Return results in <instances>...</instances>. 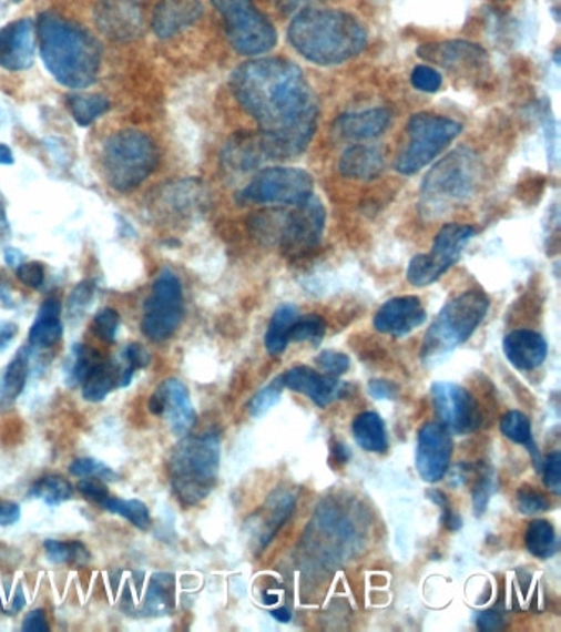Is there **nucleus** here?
<instances>
[{
    "label": "nucleus",
    "mask_w": 561,
    "mask_h": 632,
    "mask_svg": "<svg viewBox=\"0 0 561 632\" xmlns=\"http://www.w3.org/2000/svg\"><path fill=\"white\" fill-rule=\"evenodd\" d=\"M233 96L257 122L271 160L304 154L318 128V103L300 67L285 58H254L231 74Z\"/></svg>",
    "instance_id": "f257e3e1"
},
{
    "label": "nucleus",
    "mask_w": 561,
    "mask_h": 632,
    "mask_svg": "<svg viewBox=\"0 0 561 632\" xmlns=\"http://www.w3.org/2000/svg\"><path fill=\"white\" fill-rule=\"evenodd\" d=\"M40 54L51 77L70 90H86L101 70V43L83 27L54 12L40 13Z\"/></svg>",
    "instance_id": "f03ea898"
},
{
    "label": "nucleus",
    "mask_w": 561,
    "mask_h": 632,
    "mask_svg": "<svg viewBox=\"0 0 561 632\" xmlns=\"http://www.w3.org/2000/svg\"><path fill=\"white\" fill-rule=\"evenodd\" d=\"M295 52L319 67H338L353 60L367 45V32L353 13L338 9L306 7L288 27Z\"/></svg>",
    "instance_id": "7ed1b4c3"
},
{
    "label": "nucleus",
    "mask_w": 561,
    "mask_h": 632,
    "mask_svg": "<svg viewBox=\"0 0 561 632\" xmlns=\"http://www.w3.org/2000/svg\"><path fill=\"white\" fill-rule=\"evenodd\" d=\"M220 461V435H185L169 458L170 482L176 498L186 506L204 501L216 488Z\"/></svg>",
    "instance_id": "20e7f679"
},
{
    "label": "nucleus",
    "mask_w": 561,
    "mask_h": 632,
    "mask_svg": "<svg viewBox=\"0 0 561 632\" xmlns=\"http://www.w3.org/2000/svg\"><path fill=\"white\" fill-rule=\"evenodd\" d=\"M489 310V298L481 290H466L451 298L425 333L421 361L438 365L441 359L471 338Z\"/></svg>",
    "instance_id": "39448f33"
},
{
    "label": "nucleus",
    "mask_w": 561,
    "mask_h": 632,
    "mask_svg": "<svg viewBox=\"0 0 561 632\" xmlns=\"http://www.w3.org/2000/svg\"><path fill=\"white\" fill-rule=\"evenodd\" d=\"M101 163L109 186L119 193H131L155 172L160 152L151 135L128 129L104 142Z\"/></svg>",
    "instance_id": "423d86ee"
},
{
    "label": "nucleus",
    "mask_w": 561,
    "mask_h": 632,
    "mask_svg": "<svg viewBox=\"0 0 561 632\" xmlns=\"http://www.w3.org/2000/svg\"><path fill=\"white\" fill-rule=\"evenodd\" d=\"M325 206L316 196H312L290 213L272 210V213L257 216L254 226L258 230V237H274L282 253L300 257L318 246L325 233Z\"/></svg>",
    "instance_id": "0eeeda50"
},
{
    "label": "nucleus",
    "mask_w": 561,
    "mask_h": 632,
    "mask_svg": "<svg viewBox=\"0 0 561 632\" xmlns=\"http://www.w3.org/2000/svg\"><path fill=\"white\" fill-rule=\"evenodd\" d=\"M481 162L471 149L459 147L441 159L421 183V205L427 213L445 211L475 193Z\"/></svg>",
    "instance_id": "6e6552de"
},
{
    "label": "nucleus",
    "mask_w": 561,
    "mask_h": 632,
    "mask_svg": "<svg viewBox=\"0 0 561 632\" xmlns=\"http://www.w3.org/2000/svg\"><path fill=\"white\" fill-rule=\"evenodd\" d=\"M462 125L443 115L418 112L408 119L406 149L397 157L396 169L402 175L415 173L430 165L455 139L461 134Z\"/></svg>",
    "instance_id": "1a4fd4ad"
},
{
    "label": "nucleus",
    "mask_w": 561,
    "mask_h": 632,
    "mask_svg": "<svg viewBox=\"0 0 561 632\" xmlns=\"http://www.w3.org/2000/svg\"><path fill=\"white\" fill-rule=\"evenodd\" d=\"M223 17L233 49L244 57H261L277 45V30L254 0H211Z\"/></svg>",
    "instance_id": "9d476101"
},
{
    "label": "nucleus",
    "mask_w": 561,
    "mask_h": 632,
    "mask_svg": "<svg viewBox=\"0 0 561 632\" xmlns=\"http://www.w3.org/2000/svg\"><path fill=\"white\" fill-rule=\"evenodd\" d=\"M313 176L297 166H268L237 193L239 205L298 206L313 196Z\"/></svg>",
    "instance_id": "9b49d317"
},
{
    "label": "nucleus",
    "mask_w": 561,
    "mask_h": 632,
    "mask_svg": "<svg viewBox=\"0 0 561 632\" xmlns=\"http://www.w3.org/2000/svg\"><path fill=\"white\" fill-rule=\"evenodd\" d=\"M183 287L175 272L163 268L152 285L144 305L142 333L153 343L166 342L175 335L185 314Z\"/></svg>",
    "instance_id": "f8f14e48"
},
{
    "label": "nucleus",
    "mask_w": 561,
    "mask_h": 632,
    "mask_svg": "<svg viewBox=\"0 0 561 632\" xmlns=\"http://www.w3.org/2000/svg\"><path fill=\"white\" fill-rule=\"evenodd\" d=\"M476 230L469 224H445L435 237L430 254H418L408 264L407 281L414 287H428L435 284L451 267L466 244L472 239Z\"/></svg>",
    "instance_id": "ddd939ff"
},
{
    "label": "nucleus",
    "mask_w": 561,
    "mask_h": 632,
    "mask_svg": "<svg viewBox=\"0 0 561 632\" xmlns=\"http://www.w3.org/2000/svg\"><path fill=\"white\" fill-rule=\"evenodd\" d=\"M431 400L440 424L451 435L472 434L481 425L482 416L478 400L468 389L453 383H435L431 386Z\"/></svg>",
    "instance_id": "4468645a"
},
{
    "label": "nucleus",
    "mask_w": 561,
    "mask_h": 632,
    "mask_svg": "<svg viewBox=\"0 0 561 632\" xmlns=\"http://www.w3.org/2000/svg\"><path fill=\"white\" fill-rule=\"evenodd\" d=\"M451 455H453V438L450 431L438 421L424 425L418 434L417 453H415V467L420 478L428 485L441 481L450 468Z\"/></svg>",
    "instance_id": "2eb2a0df"
},
{
    "label": "nucleus",
    "mask_w": 561,
    "mask_h": 632,
    "mask_svg": "<svg viewBox=\"0 0 561 632\" xmlns=\"http://www.w3.org/2000/svg\"><path fill=\"white\" fill-rule=\"evenodd\" d=\"M94 19L109 39L131 42L144 30V0H100Z\"/></svg>",
    "instance_id": "dca6fc26"
},
{
    "label": "nucleus",
    "mask_w": 561,
    "mask_h": 632,
    "mask_svg": "<svg viewBox=\"0 0 561 632\" xmlns=\"http://www.w3.org/2000/svg\"><path fill=\"white\" fill-rule=\"evenodd\" d=\"M149 410L153 416L163 417L169 421L170 430L176 437L188 435L196 421L188 389L178 379H166L160 384L149 400Z\"/></svg>",
    "instance_id": "f3484780"
},
{
    "label": "nucleus",
    "mask_w": 561,
    "mask_h": 632,
    "mask_svg": "<svg viewBox=\"0 0 561 632\" xmlns=\"http://www.w3.org/2000/svg\"><path fill=\"white\" fill-rule=\"evenodd\" d=\"M35 61V26L20 19L0 29V67L9 71H26Z\"/></svg>",
    "instance_id": "a211bd4d"
},
{
    "label": "nucleus",
    "mask_w": 561,
    "mask_h": 632,
    "mask_svg": "<svg viewBox=\"0 0 561 632\" xmlns=\"http://www.w3.org/2000/svg\"><path fill=\"white\" fill-rule=\"evenodd\" d=\"M427 319L424 304L415 295L390 298L374 315V328L382 335L406 336Z\"/></svg>",
    "instance_id": "6ab92c4d"
},
{
    "label": "nucleus",
    "mask_w": 561,
    "mask_h": 632,
    "mask_svg": "<svg viewBox=\"0 0 561 632\" xmlns=\"http://www.w3.org/2000/svg\"><path fill=\"white\" fill-rule=\"evenodd\" d=\"M418 57L438 67L458 71L479 70L488 61L486 50L468 40L425 43L418 49Z\"/></svg>",
    "instance_id": "aec40b11"
},
{
    "label": "nucleus",
    "mask_w": 561,
    "mask_h": 632,
    "mask_svg": "<svg viewBox=\"0 0 561 632\" xmlns=\"http://www.w3.org/2000/svg\"><path fill=\"white\" fill-rule=\"evenodd\" d=\"M280 379L284 387L294 390V393L304 394L322 409L335 402L341 396L343 387H345L338 377L318 373L308 366H295V368L282 374Z\"/></svg>",
    "instance_id": "412c9836"
},
{
    "label": "nucleus",
    "mask_w": 561,
    "mask_h": 632,
    "mask_svg": "<svg viewBox=\"0 0 561 632\" xmlns=\"http://www.w3.org/2000/svg\"><path fill=\"white\" fill-rule=\"evenodd\" d=\"M202 13V0H160L151 27L159 39L169 40L198 22Z\"/></svg>",
    "instance_id": "4be33fe9"
},
{
    "label": "nucleus",
    "mask_w": 561,
    "mask_h": 632,
    "mask_svg": "<svg viewBox=\"0 0 561 632\" xmlns=\"http://www.w3.org/2000/svg\"><path fill=\"white\" fill-rule=\"evenodd\" d=\"M506 358L513 368L533 370L543 365L549 355V345L540 333L533 329H516L504 338Z\"/></svg>",
    "instance_id": "5701e85b"
},
{
    "label": "nucleus",
    "mask_w": 561,
    "mask_h": 632,
    "mask_svg": "<svg viewBox=\"0 0 561 632\" xmlns=\"http://www.w3.org/2000/svg\"><path fill=\"white\" fill-rule=\"evenodd\" d=\"M390 125V112L386 108L346 112L335 122V132L346 141H370L379 137Z\"/></svg>",
    "instance_id": "b1692460"
},
{
    "label": "nucleus",
    "mask_w": 561,
    "mask_h": 632,
    "mask_svg": "<svg viewBox=\"0 0 561 632\" xmlns=\"http://www.w3.org/2000/svg\"><path fill=\"white\" fill-rule=\"evenodd\" d=\"M265 162H271V155H268L261 132L234 135L223 151L224 166L233 172H251Z\"/></svg>",
    "instance_id": "393cba45"
},
{
    "label": "nucleus",
    "mask_w": 561,
    "mask_h": 632,
    "mask_svg": "<svg viewBox=\"0 0 561 632\" xmlns=\"http://www.w3.org/2000/svg\"><path fill=\"white\" fill-rule=\"evenodd\" d=\"M386 169L382 151L373 145H353L339 160L338 170L345 179L369 182Z\"/></svg>",
    "instance_id": "a878e982"
},
{
    "label": "nucleus",
    "mask_w": 561,
    "mask_h": 632,
    "mask_svg": "<svg viewBox=\"0 0 561 632\" xmlns=\"http://www.w3.org/2000/svg\"><path fill=\"white\" fill-rule=\"evenodd\" d=\"M61 335H63L61 304L58 298H49L43 302L30 328L29 345L32 348L49 349L60 342Z\"/></svg>",
    "instance_id": "bb28decb"
},
{
    "label": "nucleus",
    "mask_w": 561,
    "mask_h": 632,
    "mask_svg": "<svg viewBox=\"0 0 561 632\" xmlns=\"http://www.w3.org/2000/svg\"><path fill=\"white\" fill-rule=\"evenodd\" d=\"M30 351H32V346H22L3 373L2 384H0V404L3 406L16 402L26 389L30 374Z\"/></svg>",
    "instance_id": "cd10ccee"
},
{
    "label": "nucleus",
    "mask_w": 561,
    "mask_h": 632,
    "mask_svg": "<svg viewBox=\"0 0 561 632\" xmlns=\"http://www.w3.org/2000/svg\"><path fill=\"white\" fill-rule=\"evenodd\" d=\"M353 437L363 450L386 453L389 450L386 424L376 412H364L353 421Z\"/></svg>",
    "instance_id": "c85d7f7f"
},
{
    "label": "nucleus",
    "mask_w": 561,
    "mask_h": 632,
    "mask_svg": "<svg viewBox=\"0 0 561 632\" xmlns=\"http://www.w3.org/2000/svg\"><path fill=\"white\" fill-rule=\"evenodd\" d=\"M122 368L119 361H101L84 379L83 397L88 402H101L112 390L121 387Z\"/></svg>",
    "instance_id": "c756f323"
},
{
    "label": "nucleus",
    "mask_w": 561,
    "mask_h": 632,
    "mask_svg": "<svg viewBox=\"0 0 561 632\" xmlns=\"http://www.w3.org/2000/svg\"><path fill=\"white\" fill-rule=\"evenodd\" d=\"M300 312L295 305L284 304L274 312L265 333V348L268 355L280 356L290 343L292 326L297 322Z\"/></svg>",
    "instance_id": "7c9ffc66"
},
{
    "label": "nucleus",
    "mask_w": 561,
    "mask_h": 632,
    "mask_svg": "<svg viewBox=\"0 0 561 632\" xmlns=\"http://www.w3.org/2000/svg\"><path fill=\"white\" fill-rule=\"evenodd\" d=\"M501 431L506 438H509L513 444L522 445L527 448L530 457L533 460V467L537 471H542L543 460L540 457L539 448H537L536 441L532 437V424H530L529 417L526 414L520 412V410H510L501 419Z\"/></svg>",
    "instance_id": "2f4dec72"
},
{
    "label": "nucleus",
    "mask_w": 561,
    "mask_h": 632,
    "mask_svg": "<svg viewBox=\"0 0 561 632\" xmlns=\"http://www.w3.org/2000/svg\"><path fill=\"white\" fill-rule=\"evenodd\" d=\"M175 606V579L170 573H155L144 601L145 616H162Z\"/></svg>",
    "instance_id": "473e14b6"
},
{
    "label": "nucleus",
    "mask_w": 561,
    "mask_h": 632,
    "mask_svg": "<svg viewBox=\"0 0 561 632\" xmlns=\"http://www.w3.org/2000/svg\"><path fill=\"white\" fill-rule=\"evenodd\" d=\"M68 108H70L71 115L81 128H88L94 121L104 115L109 111L111 104L109 100L102 94H71L68 98Z\"/></svg>",
    "instance_id": "72a5a7b5"
},
{
    "label": "nucleus",
    "mask_w": 561,
    "mask_h": 632,
    "mask_svg": "<svg viewBox=\"0 0 561 632\" xmlns=\"http://www.w3.org/2000/svg\"><path fill=\"white\" fill-rule=\"evenodd\" d=\"M527 550L537 559H550L557 552V533L552 522L536 519L530 522L526 533Z\"/></svg>",
    "instance_id": "f704fd0d"
},
{
    "label": "nucleus",
    "mask_w": 561,
    "mask_h": 632,
    "mask_svg": "<svg viewBox=\"0 0 561 632\" xmlns=\"http://www.w3.org/2000/svg\"><path fill=\"white\" fill-rule=\"evenodd\" d=\"M29 496L49 506H60L73 498V486L64 476L51 473L33 482Z\"/></svg>",
    "instance_id": "c9c22d12"
},
{
    "label": "nucleus",
    "mask_w": 561,
    "mask_h": 632,
    "mask_svg": "<svg viewBox=\"0 0 561 632\" xmlns=\"http://www.w3.org/2000/svg\"><path fill=\"white\" fill-rule=\"evenodd\" d=\"M104 511L112 512V514L121 516L125 521L131 522L132 526L141 530H147L151 527L152 518L151 511L144 502L139 499H119L108 498L100 504Z\"/></svg>",
    "instance_id": "e433bc0d"
},
{
    "label": "nucleus",
    "mask_w": 561,
    "mask_h": 632,
    "mask_svg": "<svg viewBox=\"0 0 561 632\" xmlns=\"http://www.w3.org/2000/svg\"><path fill=\"white\" fill-rule=\"evenodd\" d=\"M47 559L54 565H84L90 562V552L84 543L78 540L61 542V540L49 539L43 543Z\"/></svg>",
    "instance_id": "4c0bfd02"
},
{
    "label": "nucleus",
    "mask_w": 561,
    "mask_h": 632,
    "mask_svg": "<svg viewBox=\"0 0 561 632\" xmlns=\"http://www.w3.org/2000/svg\"><path fill=\"white\" fill-rule=\"evenodd\" d=\"M101 361L102 359L98 355L96 349L78 343L71 349V356L68 359L67 384H70V386L83 384L84 379L90 376L91 370L96 368Z\"/></svg>",
    "instance_id": "58836bf2"
},
{
    "label": "nucleus",
    "mask_w": 561,
    "mask_h": 632,
    "mask_svg": "<svg viewBox=\"0 0 561 632\" xmlns=\"http://www.w3.org/2000/svg\"><path fill=\"white\" fill-rule=\"evenodd\" d=\"M119 361H121L122 366L121 387H128L139 369L147 368L151 365L152 356L141 343H131V345L125 346L124 351L119 356Z\"/></svg>",
    "instance_id": "ea45409f"
},
{
    "label": "nucleus",
    "mask_w": 561,
    "mask_h": 632,
    "mask_svg": "<svg viewBox=\"0 0 561 632\" xmlns=\"http://www.w3.org/2000/svg\"><path fill=\"white\" fill-rule=\"evenodd\" d=\"M326 323L319 315L298 316L295 325L292 326L290 342H312L318 346L325 338Z\"/></svg>",
    "instance_id": "a19ab883"
},
{
    "label": "nucleus",
    "mask_w": 561,
    "mask_h": 632,
    "mask_svg": "<svg viewBox=\"0 0 561 632\" xmlns=\"http://www.w3.org/2000/svg\"><path fill=\"white\" fill-rule=\"evenodd\" d=\"M284 383H282L280 377L274 380V383L265 386L264 389L258 390L253 397L249 404V414L254 419L258 417H264L268 410L274 409L282 399V393H284Z\"/></svg>",
    "instance_id": "79ce46f5"
},
{
    "label": "nucleus",
    "mask_w": 561,
    "mask_h": 632,
    "mask_svg": "<svg viewBox=\"0 0 561 632\" xmlns=\"http://www.w3.org/2000/svg\"><path fill=\"white\" fill-rule=\"evenodd\" d=\"M70 473L78 478H100L102 481H118L119 475L108 465L94 458H78L71 463Z\"/></svg>",
    "instance_id": "37998d69"
},
{
    "label": "nucleus",
    "mask_w": 561,
    "mask_h": 632,
    "mask_svg": "<svg viewBox=\"0 0 561 632\" xmlns=\"http://www.w3.org/2000/svg\"><path fill=\"white\" fill-rule=\"evenodd\" d=\"M517 508L523 516H537L549 511L550 502L542 492L532 486L523 485L517 491Z\"/></svg>",
    "instance_id": "c03bdc74"
},
{
    "label": "nucleus",
    "mask_w": 561,
    "mask_h": 632,
    "mask_svg": "<svg viewBox=\"0 0 561 632\" xmlns=\"http://www.w3.org/2000/svg\"><path fill=\"white\" fill-rule=\"evenodd\" d=\"M496 491L494 471L491 468L482 470L478 476L475 489H472V506H475L476 516L484 514L488 508L489 499Z\"/></svg>",
    "instance_id": "a18cd8bd"
},
{
    "label": "nucleus",
    "mask_w": 561,
    "mask_h": 632,
    "mask_svg": "<svg viewBox=\"0 0 561 632\" xmlns=\"http://www.w3.org/2000/svg\"><path fill=\"white\" fill-rule=\"evenodd\" d=\"M121 326V316L114 308H102L93 319V333L104 343H114Z\"/></svg>",
    "instance_id": "49530a36"
},
{
    "label": "nucleus",
    "mask_w": 561,
    "mask_h": 632,
    "mask_svg": "<svg viewBox=\"0 0 561 632\" xmlns=\"http://www.w3.org/2000/svg\"><path fill=\"white\" fill-rule=\"evenodd\" d=\"M410 81L415 90L421 91V93L434 94L443 84V77H441L440 71L435 70L430 64H418L411 71Z\"/></svg>",
    "instance_id": "de8ad7c7"
},
{
    "label": "nucleus",
    "mask_w": 561,
    "mask_h": 632,
    "mask_svg": "<svg viewBox=\"0 0 561 632\" xmlns=\"http://www.w3.org/2000/svg\"><path fill=\"white\" fill-rule=\"evenodd\" d=\"M94 294H96V285L94 282L84 281L74 287L71 292L70 300H68V312L73 318L83 314L88 307H90L91 302H93Z\"/></svg>",
    "instance_id": "09e8293b"
},
{
    "label": "nucleus",
    "mask_w": 561,
    "mask_h": 632,
    "mask_svg": "<svg viewBox=\"0 0 561 632\" xmlns=\"http://www.w3.org/2000/svg\"><path fill=\"white\" fill-rule=\"evenodd\" d=\"M316 366L325 370L328 376L338 377L341 374L348 373L349 361L348 356L338 351H323L322 355L316 356Z\"/></svg>",
    "instance_id": "8fccbe9b"
},
{
    "label": "nucleus",
    "mask_w": 561,
    "mask_h": 632,
    "mask_svg": "<svg viewBox=\"0 0 561 632\" xmlns=\"http://www.w3.org/2000/svg\"><path fill=\"white\" fill-rule=\"evenodd\" d=\"M543 485L553 495L559 496L561 492V455L559 451L550 455L545 461H543Z\"/></svg>",
    "instance_id": "3c124183"
},
{
    "label": "nucleus",
    "mask_w": 561,
    "mask_h": 632,
    "mask_svg": "<svg viewBox=\"0 0 561 632\" xmlns=\"http://www.w3.org/2000/svg\"><path fill=\"white\" fill-rule=\"evenodd\" d=\"M17 278L26 287L40 288L45 282V268L40 263H22L17 267Z\"/></svg>",
    "instance_id": "603ef678"
},
{
    "label": "nucleus",
    "mask_w": 561,
    "mask_h": 632,
    "mask_svg": "<svg viewBox=\"0 0 561 632\" xmlns=\"http://www.w3.org/2000/svg\"><path fill=\"white\" fill-rule=\"evenodd\" d=\"M428 498H430L435 504L440 506L443 524L447 526L448 529H461V518L451 509L450 502H448L447 496H445L443 492L437 491V489H430V491H428Z\"/></svg>",
    "instance_id": "864d4df0"
},
{
    "label": "nucleus",
    "mask_w": 561,
    "mask_h": 632,
    "mask_svg": "<svg viewBox=\"0 0 561 632\" xmlns=\"http://www.w3.org/2000/svg\"><path fill=\"white\" fill-rule=\"evenodd\" d=\"M78 489H80L81 495L88 501L98 506L109 496L108 488H105L104 482L100 478H83L78 482Z\"/></svg>",
    "instance_id": "5fc2aeb1"
},
{
    "label": "nucleus",
    "mask_w": 561,
    "mask_h": 632,
    "mask_svg": "<svg viewBox=\"0 0 561 632\" xmlns=\"http://www.w3.org/2000/svg\"><path fill=\"white\" fill-rule=\"evenodd\" d=\"M369 394L377 400L396 399L399 394V387L390 380L374 379L369 383Z\"/></svg>",
    "instance_id": "6e6d98bb"
},
{
    "label": "nucleus",
    "mask_w": 561,
    "mask_h": 632,
    "mask_svg": "<svg viewBox=\"0 0 561 632\" xmlns=\"http://www.w3.org/2000/svg\"><path fill=\"white\" fill-rule=\"evenodd\" d=\"M22 631L30 632H49V621L42 610L30 611L22 623Z\"/></svg>",
    "instance_id": "4d7b16f0"
},
{
    "label": "nucleus",
    "mask_w": 561,
    "mask_h": 632,
    "mask_svg": "<svg viewBox=\"0 0 561 632\" xmlns=\"http://www.w3.org/2000/svg\"><path fill=\"white\" fill-rule=\"evenodd\" d=\"M476 623L481 631H498L502 628V618L494 611H484V613L479 614Z\"/></svg>",
    "instance_id": "13d9d810"
},
{
    "label": "nucleus",
    "mask_w": 561,
    "mask_h": 632,
    "mask_svg": "<svg viewBox=\"0 0 561 632\" xmlns=\"http://www.w3.org/2000/svg\"><path fill=\"white\" fill-rule=\"evenodd\" d=\"M19 335V326L12 322H0V353L6 351Z\"/></svg>",
    "instance_id": "bf43d9fd"
},
{
    "label": "nucleus",
    "mask_w": 561,
    "mask_h": 632,
    "mask_svg": "<svg viewBox=\"0 0 561 632\" xmlns=\"http://www.w3.org/2000/svg\"><path fill=\"white\" fill-rule=\"evenodd\" d=\"M26 603H27L26 594H23L22 588H19V590H17L16 597H13V600L10 601V604H7L6 610H3V613L17 614L19 613V611L23 610Z\"/></svg>",
    "instance_id": "052dcab7"
},
{
    "label": "nucleus",
    "mask_w": 561,
    "mask_h": 632,
    "mask_svg": "<svg viewBox=\"0 0 561 632\" xmlns=\"http://www.w3.org/2000/svg\"><path fill=\"white\" fill-rule=\"evenodd\" d=\"M0 302H2L3 307H16V302H13L12 297V290H10L9 284H7L6 281H0Z\"/></svg>",
    "instance_id": "680f3d73"
},
{
    "label": "nucleus",
    "mask_w": 561,
    "mask_h": 632,
    "mask_svg": "<svg viewBox=\"0 0 561 632\" xmlns=\"http://www.w3.org/2000/svg\"><path fill=\"white\" fill-rule=\"evenodd\" d=\"M13 560H16V552L10 550L9 547L0 543V567L9 565V563H13Z\"/></svg>",
    "instance_id": "e2e57ef3"
},
{
    "label": "nucleus",
    "mask_w": 561,
    "mask_h": 632,
    "mask_svg": "<svg viewBox=\"0 0 561 632\" xmlns=\"http://www.w3.org/2000/svg\"><path fill=\"white\" fill-rule=\"evenodd\" d=\"M23 256L17 249H7L6 251V263L10 265V267H19L22 264Z\"/></svg>",
    "instance_id": "0e129e2a"
},
{
    "label": "nucleus",
    "mask_w": 561,
    "mask_h": 632,
    "mask_svg": "<svg viewBox=\"0 0 561 632\" xmlns=\"http://www.w3.org/2000/svg\"><path fill=\"white\" fill-rule=\"evenodd\" d=\"M13 154L6 144H0V165H12Z\"/></svg>",
    "instance_id": "69168bd1"
},
{
    "label": "nucleus",
    "mask_w": 561,
    "mask_h": 632,
    "mask_svg": "<svg viewBox=\"0 0 561 632\" xmlns=\"http://www.w3.org/2000/svg\"><path fill=\"white\" fill-rule=\"evenodd\" d=\"M271 614L275 620L280 621V623H288L292 618L290 611L285 610V608H278V610L272 611Z\"/></svg>",
    "instance_id": "338daca9"
},
{
    "label": "nucleus",
    "mask_w": 561,
    "mask_h": 632,
    "mask_svg": "<svg viewBox=\"0 0 561 632\" xmlns=\"http://www.w3.org/2000/svg\"><path fill=\"white\" fill-rule=\"evenodd\" d=\"M3 231H9V224H7L6 213H3L2 206H0V233Z\"/></svg>",
    "instance_id": "774afa93"
}]
</instances>
